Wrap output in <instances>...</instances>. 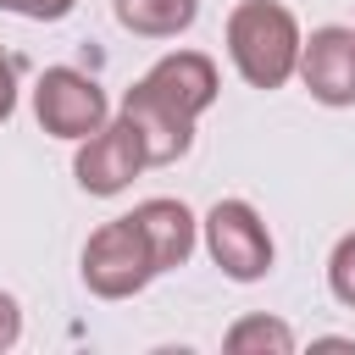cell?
I'll return each mask as SVG.
<instances>
[{
  "mask_svg": "<svg viewBox=\"0 0 355 355\" xmlns=\"http://www.w3.org/2000/svg\"><path fill=\"white\" fill-rule=\"evenodd\" d=\"M300 22L277 0H239L227 11V55L250 89H283L300 67Z\"/></svg>",
  "mask_w": 355,
  "mask_h": 355,
  "instance_id": "cell-1",
  "label": "cell"
},
{
  "mask_svg": "<svg viewBox=\"0 0 355 355\" xmlns=\"http://www.w3.org/2000/svg\"><path fill=\"white\" fill-rule=\"evenodd\" d=\"M78 272H83V288L100 294V300H133V294H144L161 277L155 255H150V244H144V233H139L133 216L100 222L89 233V244H83V266Z\"/></svg>",
  "mask_w": 355,
  "mask_h": 355,
  "instance_id": "cell-2",
  "label": "cell"
},
{
  "mask_svg": "<svg viewBox=\"0 0 355 355\" xmlns=\"http://www.w3.org/2000/svg\"><path fill=\"white\" fill-rule=\"evenodd\" d=\"M200 239H205L211 261L222 266V277H233V283H261L277 261V244L250 200H216L200 216Z\"/></svg>",
  "mask_w": 355,
  "mask_h": 355,
  "instance_id": "cell-3",
  "label": "cell"
},
{
  "mask_svg": "<svg viewBox=\"0 0 355 355\" xmlns=\"http://www.w3.org/2000/svg\"><path fill=\"white\" fill-rule=\"evenodd\" d=\"M33 116H39L44 133L78 144V139H89L94 128L111 122V100H105V89L89 72H78V67H44L39 83H33Z\"/></svg>",
  "mask_w": 355,
  "mask_h": 355,
  "instance_id": "cell-4",
  "label": "cell"
},
{
  "mask_svg": "<svg viewBox=\"0 0 355 355\" xmlns=\"http://www.w3.org/2000/svg\"><path fill=\"white\" fill-rule=\"evenodd\" d=\"M144 166L150 161H144V144H139V133H133L128 116H111L105 128H94L89 139H78V155H72L78 189L83 194H100V200L122 194Z\"/></svg>",
  "mask_w": 355,
  "mask_h": 355,
  "instance_id": "cell-5",
  "label": "cell"
},
{
  "mask_svg": "<svg viewBox=\"0 0 355 355\" xmlns=\"http://www.w3.org/2000/svg\"><path fill=\"white\" fill-rule=\"evenodd\" d=\"M294 78L316 105H355V28L327 22L311 39H300V67Z\"/></svg>",
  "mask_w": 355,
  "mask_h": 355,
  "instance_id": "cell-6",
  "label": "cell"
},
{
  "mask_svg": "<svg viewBox=\"0 0 355 355\" xmlns=\"http://www.w3.org/2000/svg\"><path fill=\"white\" fill-rule=\"evenodd\" d=\"M116 116L133 122V133H139L150 166H172V161H183V155L194 150V122H189L183 111H172L161 94H150L144 83H133V89L122 94Z\"/></svg>",
  "mask_w": 355,
  "mask_h": 355,
  "instance_id": "cell-7",
  "label": "cell"
},
{
  "mask_svg": "<svg viewBox=\"0 0 355 355\" xmlns=\"http://www.w3.org/2000/svg\"><path fill=\"white\" fill-rule=\"evenodd\" d=\"M139 83H144L150 94H161L172 111H183L189 122H200V116L216 105V89H222L216 61L200 55V50H172V55H161Z\"/></svg>",
  "mask_w": 355,
  "mask_h": 355,
  "instance_id": "cell-8",
  "label": "cell"
},
{
  "mask_svg": "<svg viewBox=\"0 0 355 355\" xmlns=\"http://www.w3.org/2000/svg\"><path fill=\"white\" fill-rule=\"evenodd\" d=\"M128 216L139 222V233H144V244L155 255V272H178L194 255V244H200V222H194V211L183 200L155 194V200H139Z\"/></svg>",
  "mask_w": 355,
  "mask_h": 355,
  "instance_id": "cell-9",
  "label": "cell"
},
{
  "mask_svg": "<svg viewBox=\"0 0 355 355\" xmlns=\"http://www.w3.org/2000/svg\"><path fill=\"white\" fill-rule=\"evenodd\" d=\"M111 11L139 39H178V33L194 28L200 0H111Z\"/></svg>",
  "mask_w": 355,
  "mask_h": 355,
  "instance_id": "cell-10",
  "label": "cell"
},
{
  "mask_svg": "<svg viewBox=\"0 0 355 355\" xmlns=\"http://www.w3.org/2000/svg\"><path fill=\"white\" fill-rule=\"evenodd\" d=\"M222 349H233V355H294V327L283 316L255 311V316H239L222 333Z\"/></svg>",
  "mask_w": 355,
  "mask_h": 355,
  "instance_id": "cell-11",
  "label": "cell"
},
{
  "mask_svg": "<svg viewBox=\"0 0 355 355\" xmlns=\"http://www.w3.org/2000/svg\"><path fill=\"white\" fill-rule=\"evenodd\" d=\"M327 288L344 311H355V233H344L327 255Z\"/></svg>",
  "mask_w": 355,
  "mask_h": 355,
  "instance_id": "cell-12",
  "label": "cell"
},
{
  "mask_svg": "<svg viewBox=\"0 0 355 355\" xmlns=\"http://www.w3.org/2000/svg\"><path fill=\"white\" fill-rule=\"evenodd\" d=\"M72 6L78 0H0V11H17L28 22H61V17H72Z\"/></svg>",
  "mask_w": 355,
  "mask_h": 355,
  "instance_id": "cell-13",
  "label": "cell"
},
{
  "mask_svg": "<svg viewBox=\"0 0 355 355\" xmlns=\"http://www.w3.org/2000/svg\"><path fill=\"white\" fill-rule=\"evenodd\" d=\"M17 338H22V305H17V294L0 288V349H11Z\"/></svg>",
  "mask_w": 355,
  "mask_h": 355,
  "instance_id": "cell-14",
  "label": "cell"
},
{
  "mask_svg": "<svg viewBox=\"0 0 355 355\" xmlns=\"http://www.w3.org/2000/svg\"><path fill=\"white\" fill-rule=\"evenodd\" d=\"M11 111H17V61L0 50V122H11Z\"/></svg>",
  "mask_w": 355,
  "mask_h": 355,
  "instance_id": "cell-15",
  "label": "cell"
}]
</instances>
